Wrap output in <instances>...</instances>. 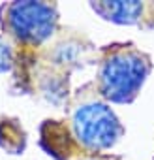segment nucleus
Wrapping results in <instances>:
<instances>
[{"label": "nucleus", "mask_w": 154, "mask_h": 160, "mask_svg": "<svg viewBox=\"0 0 154 160\" xmlns=\"http://www.w3.org/2000/svg\"><path fill=\"white\" fill-rule=\"evenodd\" d=\"M2 28L23 43L38 45L51 38L58 25V12L49 2H10L0 10Z\"/></svg>", "instance_id": "3"}, {"label": "nucleus", "mask_w": 154, "mask_h": 160, "mask_svg": "<svg viewBox=\"0 0 154 160\" xmlns=\"http://www.w3.org/2000/svg\"><path fill=\"white\" fill-rule=\"evenodd\" d=\"M12 66H13V49H12V43L4 36H0V73L8 72Z\"/></svg>", "instance_id": "5"}, {"label": "nucleus", "mask_w": 154, "mask_h": 160, "mask_svg": "<svg viewBox=\"0 0 154 160\" xmlns=\"http://www.w3.org/2000/svg\"><path fill=\"white\" fill-rule=\"evenodd\" d=\"M90 8L105 21L117 25H143L150 19L154 27V4L137 2V0H105V2H90Z\"/></svg>", "instance_id": "4"}, {"label": "nucleus", "mask_w": 154, "mask_h": 160, "mask_svg": "<svg viewBox=\"0 0 154 160\" xmlns=\"http://www.w3.org/2000/svg\"><path fill=\"white\" fill-rule=\"evenodd\" d=\"M152 70L150 57L133 45H115L102 60L98 92L113 104H130L139 94Z\"/></svg>", "instance_id": "1"}, {"label": "nucleus", "mask_w": 154, "mask_h": 160, "mask_svg": "<svg viewBox=\"0 0 154 160\" xmlns=\"http://www.w3.org/2000/svg\"><path fill=\"white\" fill-rule=\"evenodd\" d=\"M85 160H109V158H103V156H89Z\"/></svg>", "instance_id": "6"}, {"label": "nucleus", "mask_w": 154, "mask_h": 160, "mask_svg": "<svg viewBox=\"0 0 154 160\" xmlns=\"http://www.w3.org/2000/svg\"><path fill=\"white\" fill-rule=\"evenodd\" d=\"M71 132L81 147L100 152L118 143L124 134V126L105 102L87 100L77 106L71 115Z\"/></svg>", "instance_id": "2"}]
</instances>
